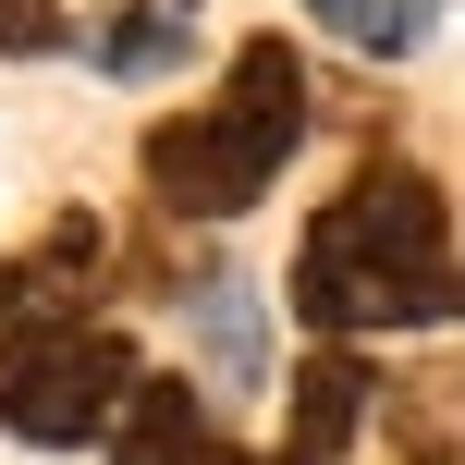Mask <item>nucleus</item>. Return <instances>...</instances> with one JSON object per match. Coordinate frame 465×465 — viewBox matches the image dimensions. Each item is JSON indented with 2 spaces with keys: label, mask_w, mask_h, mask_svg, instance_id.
<instances>
[{
  "label": "nucleus",
  "mask_w": 465,
  "mask_h": 465,
  "mask_svg": "<svg viewBox=\"0 0 465 465\" xmlns=\"http://www.w3.org/2000/svg\"><path fill=\"white\" fill-rule=\"evenodd\" d=\"M196 37H209V0H111V13L86 25V74H111V86H172V74L196 62Z\"/></svg>",
  "instance_id": "obj_8"
},
{
  "label": "nucleus",
  "mask_w": 465,
  "mask_h": 465,
  "mask_svg": "<svg viewBox=\"0 0 465 465\" xmlns=\"http://www.w3.org/2000/svg\"><path fill=\"white\" fill-rule=\"evenodd\" d=\"M270 465H306V453H270Z\"/></svg>",
  "instance_id": "obj_11"
},
{
  "label": "nucleus",
  "mask_w": 465,
  "mask_h": 465,
  "mask_svg": "<svg viewBox=\"0 0 465 465\" xmlns=\"http://www.w3.org/2000/svg\"><path fill=\"white\" fill-rule=\"evenodd\" d=\"M147 392V355L123 319H74V331H0V441L37 453H111L123 404Z\"/></svg>",
  "instance_id": "obj_3"
},
{
  "label": "nucleus",
  "mask_w": 465,
  "mask_h": 465,
  "mask_svg": "<svg viewBox=\"0 0 465 465\" xmlns=\"http://www.w3.org/2000/svg\"><path fill=\"white\" fill-rule=\"evenodd\" d=\"M111 465H245V441L221 429V404L196 392V380L147 368V392L123 404V429H111Z\"/></svg>",
  "instance_id": "obj_7"
},
{
  "label": "nucleus",
  "mask_w": 465,
  "mask_h": 465,
  "mask_svg": "<svg viewBox=\"0 0 465 465\" xmlns=\"http://www.w3.org/2000/svg\"><path fill=\"white\" fill-rule=\"evenodd\" d=\"M172 331H184V380H196L209 404H257V392H282L257 270H184V282H172Z\"/></svg>",
  "instance_id": "obj_4"
},
{
  "label": "nucleus",
  "mask_w": 465,
  "mask_h": 465,
  "mask_svg": "<svg viewBox=\"0 0 465 465\" xmlns=\"http://www.w3.org/2000/svg\"><path fill=\"white\" fill-rule=\"evenodd\" d=\"M319 37H343L355 62H417L429 37H441V13L453 0H294Z\"/></svg>",
  "instance_id": "obj_9"
},
{
  "label": "nucleus",
  "mask_w": 465,
  "mask_h": 465,
  "mask_svg": "<svg viewBox=\"0 0 465 465\" xmlns=\"http://www.w3.org/2000/svg\"><path fill=\"white\" fill-rule=\"evenodd\" d=\"M306 123H319V74H306V49L282 37V25H257L196 111H172V123L135 135L147 209H160V221H245L257 196L294 172Z\"/></svg>",
  "instance_id": "obj_2"
},
{
  "label": "nucleus",
  "mask_w": 465,
  "mask_h": 465,
  "mask_svg": "<svg viewBox=\"0 0 465 465\" xmlns=\"http://www.w3.org/2000/svg\"><path fill=\"white\" fill-rule=\"evenodd\" d=\"M380 404H392V380L368 368V343H306L294 368H282V453L343 465L380 429Z\"/></svg>",
  "instance_id": "obj_6"
},
{
  "label": "nucleus",
  "mask_w": 465,
  "mask_h": 465,
  "mask_svg": "<svg viewBox=\"0 0 465 465\" xmlns=\"http://www.w3.org/2000/svg\"><path fill=\"white\" fill-rule=\"evenodd\" d=\"M62 49H86L62 0H0V62H62Z\"/></svg>",
  "instance_id": "obj_10"
},
{
  "label": "nucleus",
  "mask_w": 465,
  "mask_h": 465,
  "mask_svg": "<svg viewBox=\"0 0 465 465\" xmlns=\"http://www.w3.org/2000/svg\"><path fill=\"white\" fill-rule=\"evenodd\" d=\"M282 306L306 319V343H392V331H453L465 319V245L453 196L417 160H355L343 184L306 209Z\"/></svg>",
  "instance_id": "obj_1"
},
{
  "label": "nucleus",
  "mask_w": 465,
  "mask_h": 465,
  "mask_svg": "<svg viewBox=\"0 0 465 465\" xmlns=\"http://www.w3.org/2000/svg\"><path fill=\"white\" fill-rule=\"evenodd\" d=\"M98 282H111V221H98V209H49L13 257H0V331L111 319V306H98Z\"/></svg>",
  "instance_id": "obj_5"
}]
</instances>
